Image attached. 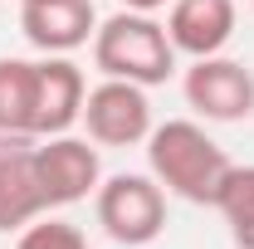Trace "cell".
<instances>
[{"label": "cell", "mask_w": 254, "mask_h": 249, "mask_svg": "<svg viewBox=\"0 0 254 249\" xmlns=\"http://www.w3.org/2000/svg\"><path fill=\"white\" fill-rule=\"evenodd\" d=\"M235 0H171L166 10V34L176 44V54L190 59H210L235 39Z\"/></svg>", "instance_id": "obj_8"}, {"label": "cell", "mask_w": 254, "mask_h": 249, "mask_svg": "<svg viewBox=\"0 0 254 249\" xmlns=\"http://www.w3.org/2000/svg\"><path fill=\"white\" fill-rule=\"evenodd\" d=\"M20 5H25V0H20Z\"/></svg>", "instance_id": "obj_16"}, {"label": "cell", "mask_w": 254, "mask_h": 249, "mask_svg": "<svg viewBox=\"0 0 254 249\" xmlns=\"http://www.w3.org/2000/svg\"><path fill=\"white\" fill-rule=\"evenodd\" d=\"M15 249H88V235L68 220H30L20 230Z\"/></svg>", "instance_id": "obj_13"}, {"label": "cell", "mask_w": 254, "mask_h": 249, "mask_svg": "<svg viewBox=\"0 0 254 249\" xmlns=\"http://www.w3.org/2000/svg\"><path fill=\"white\" fill-rule=\"evenodd\" d=\"M34 88H39L34 59H0V132L34 142Z\"/></svg>", "instance_id": "obj_11"}, {"label": "cell", "mask_w": 254, "mask_h": 249, "mask_svg": "<svg viewBox=\"0 0 254 249\" xmlns=\"http://www.w3.org/2000/svg\"><path fill=\"white\" fill-rule=\"evenodd\" d=\"M161 5H171V0H123V10H142V15H157Z\"/></svg>", "instance_id": "obj_14"}, {"label": "cell", "mask_w": 254, "mask_h": 249, "mask_svg": "<svg viewBox=\"0 0 254 249\" xmlns=\"http://www.w3.org/2000/svg\"><path fill=\"white\" fill-rule=\"evenodd\" d=\"M78 123L88 127V142H98V147H137L152 132L147 88H137L127 78H103L98 88H88Z\"/></svg>", "instance_id": "obj_5"}, {"label": "cell", "mask_w": 254, "mask_h": 249, "mask_svg": "<svg viewBox=\"0 0 254 249\" xmlns=\"http://www.w3.org/2000/svg\"><path fill=\"white\" fill-rule=\"evenodd\" d=\"M215 210L230 225L235 249H254V166H230L220 190H215Z\"/></svg>", "instance_id": "obj_12"}, {"label": "cell", "mask_w": 254, "mask_h": 249, "mask_svg": "<svg viewBox=\"0 0 254 249\" xmlns=\"http://www.w3.org/2000/svg\"><path fill=\"white\" fill-rule=\"evenodd\" d=\"M83 68L64 54L39 59V88H34V137H59L83 118Z\"/></svg>", "instance_id": "obj_9"}, {"label": "cell", "mask_w": 254, "mask_h": 249, "mask_svg": "<svg viewBox=\"0 0 254 249\" xmlns=\"http://www.w3.org/2000/svg\"><path fill=\"white\" fill-rule=\"evenodd\" d=\"M93 63L103 78H127L137 88H157L176 73V44L166 25L142 10H118L93 30Z\"/></svg>", "instance_id": "obj_2"}, {"label": "cell", "mask_w": 254, "mask_h": 249, "mask_svg": "<svg viewBox=\"0 0 254 249\" xmlns=\"http://www.w3.org/2000/svg\"><path fill=\"white\" fill-rule=\"evenodd\" d=\"M5 142H15V137H10V132H0V147H5Z\"/></svg>", "instance_id": "obj_15"}, {"label": "cell", "mask_w": 254, "mask_h": 249, "mask_svg": "<svg viewBox=\"0 0 254 249\" xmlns=\"http://www.w3.org/2000/svg\"><path fill=\"white\" fill-rule=\"evenodd\" d=\"M20 30L44 54H73L98 30L93 0H25L20 5Z\"/></svg>", "instance_id": "obj_7"}, {"label": "cell", "mask_w": 254, "mask_h": 249, "mask_svg": "<svg viewBox=\"0 0 254 249\" xmlns=\"http://www.w3.org/2000/svg\"><path fill=\"white\" fill-rule=\"evenodd\" d=\"M34 176H39V190H44V205L59 210V205H78L88 200L103 181V161H98V147H88L83 137H39L34 147Z\"/></svg>", "instance_id": "obj_4"}, {"label": "cell", "mask_w": 254, "mask_h": 249, "mask_svg": "<svg viewBox=\"0 0 254 249\" xmlns=\"http://www.w3.org/2000/svg\"><path fill=\"white\" fill-rule=\"evenodd\" d=\"M181 93L205 123H245L254 113V73L240 59L210 54V59H195L186 68Z\"/></svg>", "instance_id": "obj_6"}, {"label": "cell", "mask_w": 254, "mask_h": 249, "mask_svg": "<svg viewBox=\"0 0 254 249\" xmlns=\"http://www.w3.org/2000/svg\"><path fill=\"white\" fill-rule=\"evenodd\" d=\"M49 210L44 205V190L34 176V142L30 137H15L0 147V230H25L30 220H39Z\"/></svg>", "instance_id": "obj_10"}, {"label": "cell", "mask_w": 254, "mask_h": 249, "mask_svg": "<svg viewBox=\"0 0 254 249\" xmlns=\"http://www.w3.org/2000/svg\"><path fill=\"white\" fill-rule=\"evenodd\" d=\"M147 166L166 195H181L190 205H215V190L235 161L200 123L171 118L147 132Z\"/></svg>", "instance_id": "obj_1"}, {"label": "cell", "mask_w": 254, "mask_h": 249, "mask_svg": "<svg viewBox=\"0 0 254 249\" xmlns=\"http://www.w3.org/2000/svg\"><path fill=\"white\" fill-rule=\"evenodd\" d=\"M93 205H98V225L113 245L142 249L166 230V190L157 186V176L118 171V176L98 181Z\"/></svg>", "instance_id": "obj_3"}]
</instances>
